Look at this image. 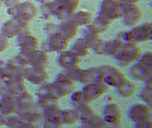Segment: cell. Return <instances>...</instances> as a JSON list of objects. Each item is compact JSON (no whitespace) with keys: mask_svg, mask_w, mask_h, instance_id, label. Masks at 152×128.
Listing matches in <instances>:
<instances>
[{"mask_svg":"<svg viewBox=\"0 0 152 128\" xmlns=\"http://www.w3.org/2000/svg\"><path fill=\"white\" fill-rule=\"evenodd\" d=\"M151 52L146 53L140 60V61L132 66L130 74L133 78L138 80L146 82L151 79Z\"/></svg>","mask_w":152,"mask_h":128,"instance_id":"1","label":"cell"},{"mask_svg":"<svg viewBox=\"0 0 152 128\" xmlns=\"http://www.w3.org/2000/svg\"><path fill=\"white\" fill-rule=\"evenodd\" d=\"M74 89V81L71 80L66 73H61L56 78L53 83L49 84L50 93L58 100L70 93H73Z\"/></svg>","mask_w":152,"mask_h":128,"instance_id":"2","label":"cell"},{"mask_svg":"<svg viewBox=\"0 0 152 128\" xmlns=\"http://www.w3.org/2000/svg\"><path fill=\"white\" fill-rule=\"evenodd\" d=\"M141 56V50L136 44L126 43L123 44L122 47L116 54V59L118 64L122 67H127L134 61H137Z\"/></svg>","mask_w":152,"mask_h":128,"instance_id":"3","label":"cell"},{"mask_svg":"<svg viewBox=\"0 0 152 128\" xmlns=\"http://www.w3.org/2000/svg\"><path fill=\"white\" fill-rule=\"evenodd\" d=\"M102 81L108 86H113L118 87L120 86L126 78L125 75L118 69L112 67V66H102L98 68Z\"/></svg>","mask_w":152,"mask_h":128,"instance_id":"4","label":"cell"},{"mask_svg":"<svg viewBox=\"0 0 152 128\" xmlns=\"http://www.w3.org/2000/svg\"><path fill=\"white\" fill-rule=\"evenodd\" d=\"M151 37V23L148 22L142 26L136 27L134 29L126 32L123 36V39L127 43H140L144 42Z\"/></svg>","mask_w":152,"mask_h":128,"instance_id":"5","label":"cell"},{"mask_svg":"<svg viewBox=\"0 0 152 128\" xmlns=\"http://www.w3.org/2000/svg\"><path fill=\"white\" fill-rule=\"evenodd\" d=\"M78 4V0H56L51 3L50 10L60 18H67L73 14Z\"/></svg>","mask_w":152,"mask_h":128,"instance_id":"6","label":"cell"},{"mask_svg":"<svg viewBox=\"0 0 152 128\" xmlns=\"http://www.w3.org/2000/svg\"><path fill=\"white\" fill-rule=\"evenodd\" d=\"M109 89V86L104 83H89L83 88L82 95L85 103H89L101 95L105 94Z\"/></svg>","mask_w":152,"mask_h":128,"instance_id":"7","label":"cell"},{"mask_svg":"<svg viewBox=\"0 0 152 128\" xmlns=\"http://www.w3.org/2000/svg\"><path fill=\"white\" fill-rule=\"evenodd\" d=\"M151 106L147 104H134L132 105L127 112V116L134 123L151 119Z\"/></svg>","mask_w":152,"mask_h":128,"instance_id":"8","label":"cell"},{"mask_svg":"<svg viewBox=\"0 0 152 128\" xmlns=\"http://www.w3.org/2000/svg\"><path fill=\"white\" fill-rule=\"evenodd\" d=\"M22 71L24 78L35 85H41L47 78V73L45 71V69L26 65L23 68Z\"/></svg>","mask_w":152,"mask_h":128,"instance_id":"9","label":"cell"},{"mask_svg":"<svg viewBox=\"0 0 152 128\" xmlns=\"http://www.w3.org/2000/svg\"><path fill=\"white\" fill-rule=\"evenodd\" d=\"M121 9L118 0H104L102 4L101 16L109 20H115L121 16Z\"/></svg>","mask_w":152,"mask_h":128,"instance_id":"10","label":"cell"},{"mask_svg":"<svg viewBox=\"0 0 152 128\" xmlns=\"http://www.w3.org/2000/svg\"><path fill=\"white\" fill-rule=\"evenodd\" d=\"M12 14L16 15L15 19H19L24 21H28L32 19L37 13L36 6L31 3H23L20 4H15L12 7Z\"/></svg>","mask_w":152,"mask_h":128,"instance_id":"11","label":"cell"},{"mask_svg":"<svg viewBox=\"0 0 152 128\" xmlns=\"http://www.w3.org/2000/svg\"><path fill=\"white\" fill-rule=\"evenodd\" d=\"M14 99H15V113L17 115H20L27 111L32 110L35 108L33 98L26 91L14 97Z\"/></svg>","mask_w":152,"mask_h":128,"instance_id":"12","label":"cell"},{"mask_svg":"<svg viewBox=\"0 0 152 128\" xmlns=\"http://www.w3.org/2000/svg\"><path fill=\"white\" fill-rule=\"evenodd\" d=\"M102 119L105 125L120 124L121 113L118 106L116 103H110L102 110Z\"/></svg>","mask_w":152,"mask_h":128,"instance_id":"13","label":"cell"},{"mask_svg":"<svg viewBox=\"0 0 152 128\" xmlns=\"http://www.w3.org/2000/svg\"><path fill=\"white\" fill-rule=\"evenodd\" d=\"M22 54V53H21ZM26 60L27 65L38 67L42 69H45L48 63V58L45 53L43 51L36 50L28 54H22Z\"/></svg>","mask_w":152,"mask_h":128,"instance_id":"14","label":"cell"},{"mask_svg":"<svg viewBox=\"0 0 152 128\" xmlns=\"http://www.w3.org/2000/svg\"><path fill=\"white\" fill-rule=\"evenodd\" d=\"M28 25V21H24L19 19L8 20L2 28V33L5 37H12L16 34H19L25 26Z\"/></svg>","mask_w":152,"mask_h":128,"instance_id":"15","label":"cell"},{"mask_svg":"<svg viewBox=\"0 0 152 128\" xmlns=\"http://www.w3.org/2000/svg\"><path fill=\"white\" fill-rule=\"evenodd\" d=\"M19 43H20V46L22 54L30 53L37 50V47H38V42H37V38H35L31 35L26 34L24 32L20 37Z\"/></svg>","mask_w":152,"mask_h":128,"instance_id":"16","label":"cell"},{"mask_svg":"<svg viewBox=\"0 0 152 128\" xmlns=\"http://www.w3.org/2000/svg\"><path fill=\"white\" fill-rule=\"evenodd\" d=\"M80 59L72 52V51H66L62 52L58 58L59 64L64 68L66 70L70 69L72 68L77 67Z\"/></svg>","mask_w":152,"mask_h":128,"instance_id":"17","label":"cell"},{"mask_svg":"<svg viewBox=\"0 0 152 128\" xmlns=\"http://www.w3.org/2000/svg\"><path fill=\"white\" fill-rule=\"evenodd\" d=\"M15 112V99L12 95H3L0 100V114L10 116Z\"/></svg>","mask_w":152,"mask_h":128,"instance_id":"18","label":"cell"},{"mask_svg":"<svg viewBox=\"0 0 152 128\" xmlns=\"http://www.w3.org/2000/svg\"><path fill=\"white\" fill-rule=\"evenodd\" d=\"M68 45V40L63 38L59 33L51 36L47 42V48L49 51L53 52H59L63 51Z\"/></svg>","mask_w":152,"mask_h":128,"instance_id":"19","label":"cell"},{"mask_svg":"<svg viewBox=\"0 0 152 128\" xmlns=\"http://www.w3.org/2000/svg\"><path fill=\"white\" fill-rule=\"evenodd\" d=\"M122 12L124 14L125 23L128 26H133V25L136 24L142 17V12H141L140 9L137 7V5L132 6V7L123 11Z\"/></svg>","mask_w":152,"mask_h":128,"instance_id":"20","label":"cell"},{"mask_svg":"<svg viewBox=\"0 0 152 128\" xmlns=\"http://www.w3.org/2000/svg\"><path fill=\"white\" fill-rule=\"evenodd\" d=\"M77 31V25L73 20H66L61 24L59 34L66 40L71 39Z\"/></svg>","mask_w":152,"mask_h":128,"instance_id":"21","label":"cell"},{"mask_svg":"<svg viewBox=\"0 0 152 128\" xmlns=\"http://www.w3.org/2000/svg\"><path fill=\"white\" fill-rule=\"evenodd\" d=\"M61 112H62V110H60L59 107L44 111L45 121L61 127L62 125V121H61Z\"/></svg>","mask_w":152,"mask_h":128,"instance_id":"22","label":"cell"},{"mask_svg":"<svg viewBox=\"0 0 152 128\" xmlns=\"http://www.w3.org/2000/svg\"><path fill=\"white\" fill-rule=\"evenodd\" d=\"M122 45H123V43L119 39H115V40H111L109 42H104L102 54L116 56V54L118 53V51L120 50Z\"/></svg>","mask_w":152,"mask_h":128,"instance_id":"23","label":"cell"},{"mask_svg":"<svg viewBox=\"0 0 152 128\" xmlns=\"http://www.w3.org/2000/svg\"><path fill=\"white\" fill-rule=\"evenodd\" d=\"M89 45L84 41V39H79L77 40L75 45L72 46L71 51L79 58H85L88 53H89Z\"/></svg>","mask_w":152,"mask_h":128,"instance_id":"24","label":"cell"},{"mask_svg":"<svg viewBox=\"0 0 152 128\" xmlns=\"http://www.w3.org/2000/svg\"><path fill=\"white\" fill-rule=\"evenodd\" d=\"M75 110L78 115V120H80L81 123H83L87 118H89L94 114H95L94 110L91 109V107L88 105V103H82L77 108H75Z\"/></svg>","mask_w":152,"mask_h":128,"instance_id":"25","label":"cell"},{"mask_svg":"<svg viewBox=\"0 0 152 128\" xmlns=\"http://www.w3.org/2000/svg\"><path fill=\"white\" fill-rule=\"evenodd\" d=\"M81 124L84 128H102L105 126L102 117L95 114H94L92 117H90Z\"/></svg>","mask_w":152,"mask_h":128,"instance_id":"26","label":"cell"},{"mask_svg":"<svg viewBox=\"0 0 152 128\" xmlns=\"http://www.w3.org/2000/svg\"><path fill=\"white\" fill-rule=\"evenodd\" d=\"M117 89H118V92L119 95H121L122 97L126 98V97H129V96L134 94L135 86H134V83H132V82L126 79L120 86H118L117 87Z\"/></svg>","mask_w":152,"mask_h":128,"instance_id":"27","label":"cell"},{"mask_svg":"<svg viewBox=\"0 0 152 128\" xmlns=\"http://www.w3.org/2000/svg\"><path fill=\"white\" fill-rule=\"evenodd\" d=\"M18 116L20 117V118L21 119L22 122L31 124V125H34L36 122H37L38 120H40L42 118V115L40 113H38L37 111H36L35 110L27 111V112L22 113Z\"/></svg>","mask_w":152,"mask_h":128,"instance_id":"28","label":"cell"},{"mask_svg":"<svg viewBox=\"0 0 152 128\" xmlns=\"http://www.w3.org/2000/svg\"><path fill=\"white\" fill-rule=\"evenodd\" d=\"M61 121H62V125L63 124H67V125L76 124L78 121V115H77L76 110H62Z\"/></svg>","mask_w":152,"mask_h":128,"instance_id":"29","label":"cell"},{"mask_svg":"<svg viewBox=\"0 0 152 128\" xmlns=\"http://www.w3.org/2000/svg\"><path fill=\"white\" fill-rule=\"evenodd\" d=\"M93 15L91 12L86 11H80L77 12L73 18V21L77 25H86L92 21Z\"/></svg>","mask_w":152,"mask_h":128,"instance_id":"30","label":"cell"},{"mask_svg":"<svg viewBox=\"0 0 152 128\" xmlns=\"http://www.w3.org/2000/svg\"><path fill=\"white\" fill-rule=\"evenodd\" d=\"M98 34L99 32L95 29V28L92 25L89 27V29H87V30L86 31L85 34V37L83 38L84 41L89 45V47L93 45V43L98 38Z\"/></svg>","mask_w":152,"mask_h":128,"instance_id":"31","label":"cell"},{"mask_svg":"<svg viewBox=\"0 0 152 128\" xmlns=\"http://www.w3.org/2000/svg\"><path fill=\"white\" fill-rule=\"evenodd\" d=\"M110 22H111L110 20H107L104 17H102V16L100 15L99 17L96 18V20H94L93 26L95 28V29L98 32H103L110 25Z\"/></svg>","mask_w":152,"mask_h":128,"instance_id":"32","label":"cell"},{"mask_svg":"<svg viewBox=\"0 0 152 128\" xmlns=\"http://www.w3.org/2000/svg\"><path fill=\"white\" fill-rule=\"evenodd\" d=\"M140 98L145 102V103L149 106H151V82H146L145 87L141 91L140 93Z\"/></svg>","mask_w":152,"mask_h":128,"instance_id":"33","label":"cell"},{"mask_svg":"<svg viewBox=\"0 0 152 128\" xmlns=\"http://www.w3.org/2000/svg\"><path fill=\"white\" fill-rule=\"evenodd\" d=\"M70 101H71V104H72L75 108H77V106H79V105L82 104V103H85V102H84V100H83L82 92H81V91L73 92V94H71Z\"/></svg>","mask_w":152,"mask_h":128,"instance_id":"34","label":"cell"},{"mask_svg":"<svg viewBox=\"0 0 152 128\" xmlns=\"http://www.w3.org/2000/svg\"><path fill=\"white\" fill-rule=\"evenodd\" d=\"M20 122H21V119L20 118V117L17 114H16V116L10 115V116H7V118H5L4 125L7 126L9 128H12L18 126Z\"/></svg>","mask_w":152,"mask_h":128,"instance_id":"35","label":"cell"},{"mask_svg":"<svg viewBox=\"0 0 152 128\" xmlns=\"http://www.w3.org/2000/svg\"><path fill=\"white\" fill-rule=\"evenodd\" d=\"M134 128H152L151 119L141 121L138 123H135V127Z\"/></svg>","mask_w":152,"mask_h":128,"instance_id":"36","label":"cell"},{"mask_svg":"<svg viewBox=\"0 0 152 128\" xmlns=\"http://www.w3.org/2000/svg\"><path fill=\"white\" fill-rule=\"evenodd\" d=\"M8 45V43H7V39L5 37L0 35V53L2 51H4Z\"/></svg>","mask_w":152,"mask_h":128,"instance_id":"37","label":"cell"},{"mask_svg":"<svg viewBox=\"0 0 152 128\" xmlns=\"http://www.w3.org/2000/svg\"><path fill=\"white\" fill-rule=\"evenodd\" d=\"M43 128H61L60 126H57V125H53V124H51V123H48V122H45L44 123V127Z\"/></svg>","mask_w":152,"mask_h":128,"instance_id":"38","label":"cell"},{"mask_svg":"<svg viewBox=\"0 0 152 128\" xmlns=\"http://www.w3.org/2000/svg\"><path fill=\"white\" fill-rule=\"evenodd\" d=\"M4 122H5V118H4V116H3V115L0 114V127H2L3 125H4Z\"/></svg>","mask_w":152,"mask_h":128,"instance_id":"39","label":"cell"},{"mask_svg":"<svg viewBox=\"0 0 152 128\" xmlns=\"http://www.w3.org/2000/svg\"><path fill=\"white\" fill-rule=\"evenodd\" d=\"M134 1H135V2H137V1H140V0H134Z\"/></svg>","mask_w":152,"mask_h":128,"instance_id":"40","label":"cell"},{"mask_svg":"<svg viewBox=\"0 0 152 128\" xmlns=\"http://www.w3.org/2000/svg\"><path fill=\"white\" fill-rule=\"evenodd\" d=\"M1 3H2V1H1V0H0V5H1Z\"/></svg>","mask_w":152,"mask_h":128,"instance_id":"41","label":"cell"},{"mask_svg":"<svg viewBox=\"0 0 152 128\" xmlns=\"http://www.w3.org/2000/svg\"><path fill=\"white\" fill-rule=\"evenodd\" d=\"M102 128H106V127H102Z\"/></svg>","mask_w":152,"mask_h":128,"instance_id":"42","label":"cell"}]
</instances>
